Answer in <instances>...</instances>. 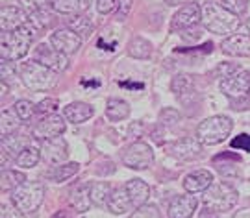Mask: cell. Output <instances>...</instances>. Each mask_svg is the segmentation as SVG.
<instances>
[{
	"mask_svg": "<svg viewBox=\"0 0 250 218\" xmlns=\"http://www.w3.org/2000/svg\"><path fill=\"white\" fill-rule=\"evenodd\" d=\"M202 24L211 34L226 36L239 28V15L228 11L223 4H217L215 0H206L202 6Z\"/></svg>",
	"mask_w": 250,
	"mask_h": 218,
	"instance_id": "obj_1",
	"label": "cell"
},
{
	"mask_svg": "<svg viewBox=\"0 0 250 218\" xmlns=\"http://www.w3.org/2000/svg\"><path fill=\"white\" fill-rule=\"evenodd\" d=\"M34 37H36V28L28 26V24L17 28V30H11V32H2V37H0L2 59H6V61L22 59L34 43Z\"/></svg>",
	"mask_w": 250,
	"mask_h": 218,
	"instance_id": "obj_2",
	"label": "cell"
},
{
	"mask_svg": "<svg viewBox=\"0 0 250 218\" xmlns=\"http://www.w3.org/2000/svg\"><path fill=\"white\" fill-rule=\"evenodd\" d=\"M233 120L226 115H215L206 118L197 127V139L206 146L221 145L226 137L232 133Z\"/></svg>",
	"mask_w": 250,
	"mask_h": 218,
	"instance_id": "obj_3",
	"label": "cell"
},
{
	"mask_svg": "<svg viewBox=\"0 0 250 218\" xmlns=\"http://www.w3.org/2000/svg\"><path fill=\"white\" fill-rule=\"evenodd\" d=\"M21 80L26 85L30 91H50L54 85L58 83V73L48 69L45 65L37 63V61H30L24 63L21 69Z\"/></svg>",
	"mask_w": 250,
	"mask_h": 218,
	"instance_id": "obj_4",
	"label": "cell"
},
{
	"mask_svg": "<svg viewBox=\"0 0 250 218\" xmlns=\"http://www.w3.org/2000/svg\"><path fill=\"white\" fill-rule=\"evenodd\" d=\"M45 200V185L41 182H24L11 191V203L22 213L36 211Z\"/></svg>",
	"mask_w": 250,
	"mask_h": 218,
	"instance_id": "obj_5",
	"label": "cell"
},
{
	"mask_svg": "<svg viewBox=\"0 0 250 218\" xmlns=\"http://www.w3.org/2000/svg\"><path fill=\"white\" fill-rule=\"evenodd\" d=\"M239 200V194L228 183H211L204 191L202 201L206 207L217 211V213H226L232 207H235V203Z\"/></svg>",
	"mask_w": 250,
	"mask_h": 218,
	"instance_id": "obj_6",
	"label": "cell"
},
{
	"mask_svg": "<svg viewBox=\"0 0 250 218\" xmlns=\"http://www.w3.org/2000/svg\"><path fill=\"white\" fill-rule=\"evenodd\" d=\"M123 163L134 170H146L154 163V152H152L150 145L141 143V141L130 145L123 155Z\"/></svg>",
	"mask_w": 250,
	"mask_h": 218,
	"instance_id": "obj_7",
	"label": "cell"
},
{
	"mask_svg": "<svg viewBox=\"0 0 250 218\" xmlns=\"http://www.w3.org/2000/svg\"><path fill=\"white\" fill-rule=\"evenodd\" d=\"M34 61L37 63L45 65L48 69H52L56 73H63V71H67V67H69V59H67V54H63L60 52L58 48H54L52 45H39L34 50Z\"/></svg>",
	"mask_w": 250,
	"mask_h": 218,
	"instance_id": "obj_8",
	"label": "cell"
},
{
	"mask_svg": "<svg viewBox=\"0 0 250 218\" xmlns=\"http://www.w3.org/2000/svg\"><path fill=\"white\" fill-rule=\"evenodd\" d=\"M65 120H67V118L60 117V115H56V113L46 115V117L41 118L36 126H34V129H32L34 139H37V141H46V139H54V137H62V133L65 131V127H67V122H65Z\"/></svg>",
	"mask_w": 250,
	"mask_h": 218,
	"instance_id": "obj_9",
	"label": "cell"
},
{
	"mask_svg": "<svg viewBox=\"0 0 250 218\" xmlns=\"http://www.w3.org/2000/svg\"><path fill=\"white\" fill-rule=\"evenodd\" d=\"M221 91L232 100V98H245L250 92V73L239 71L230 78L221 80Z\"/></svg>",
	"mask_w": 250,
	"mask_h": 218,
	"instance_id": "obj_10",
	"label": "cell"
},
{
	"mask_svg": "<svg viewBox=\"0 0 250 218\" xmlns=\"http://www.w3.org/2000/svg\"><path fill=\"white\" fill-rule=\"evenodd\" d=\"M50 45L54 48H58L60 52L67 55H72L76 54L78 50H80L82 46V36H78L74 30L71 28H60V30H56L52 36H50Z\"/></svg>",
	"mask_w": 250,
	"mask_h": 218,
	"instance_id": "obj_11",
	"label": "cell"
},
{
	"mask_svg": "<svg viewBox=\"0 0 250 218\" xmlns=\"http://www.w3.org/2000/svg\"><path fill=\"white\" fill-rule=\"evenodd\" d=\"M69 157V148L67 143L62 137H54V139H46L41 145V159L50 166L62 164L65 159Z\"/></svg>",
	"mask_w": 250,
	"mask_h": 218,
	"instance_id": "obj_12",
	"label": "cell"
},
{
	"mask_svg": "<svg viewBox=\"0 0 250 218\" xmlns=\"http://www.w3.org/2000/svg\"><path fill=\"white\" fill-rule=\"evenodd\" d=\"M198 20H202V8L197 2H188L174 13L170 30H186V28L195 26Z\"/></svg>",
	"mask_w": 250,
	"mask_h": 218,
	"instance_id": "obj_13",
	"label": "cell"
},
{
	"mask_svg": "<svg viewBox=\"0 0 250 218\" xmlns=\"http://www.w3.org/2000/svg\"><path fill=\"white\" fill-rule=\"evenodd\" d=\"M198 207V198L193 192H188L184 196H176L170 201L167 217L169 218H191Z\"/></svg>",
	"mask_w": 250,
	"mask_h": 218,
	"instance_id": "obj_14",
	"label": "cell"
},
{
	"mask_svg": "<svg viewBox=\"0 0 250 218\" xmlns=\"http://www.w3.org/2000/svg\"><path fill=\"white\" fill-rule=\"evenodd\" d=\"M28 22V11L17 6H4L0 11V26L2 32H11L17 28L24 26Z\"/></svg>",
	"mask_w": 250,
	"mask_h": 218,
	"instance_id": "obj_15",
	"label": "cell"
},
{
	"mask_svg": "<svg viewBox=\"0 0 250 218\" xmlns=\"http://www.w3.org/2000/svg\"><path fill=\"white\" fill-rule=\"evenodd\" d=\"M200 152H202V143L197 137L195 139L193 137H184V139H180L170 146V154L176 159H182V161H191V159L198 157Z\"/></svg>",
	"mask_w": 250,
	"mask_h": 218,
	"instance_id": "obj_16",
	"label": "cell"
},
{
	"mask_svg": "<svg viewBox=\"0 0 250 218\" xmlns=\"http://www.w3.org/2000/svg\"><path fill=\"white\" fill-rule=\"evenodd\" d=\"M224 54L235 57H249L250 55V34H233L226 37L221 45Z\"/></svg>",
	"mask_w": 250,
	"mask_h": 218,
	"instance_id": "obj_17",
	"label": "cell"
},
{
	"mask_svg": "<svg viewBox=\"0 0 250 218\" xmlns=\"http://www.w3.org/2000/svg\"><path fill=\"white\" fill-rule=\"evenodd\" d=\"M211 183H213V174L209 170H197V172H191L184 180V189L186 192L197 194V192H204Z\"/></svg>",
	"mask_w": 250,
	"mask_h": 218,
	"instance_id": "obj_18",
	"label": "cell"
},
{
	"mask_svg": "<svg viewBox=\"0 0 250 218\" xmlns=\"http://www.w3.org/2000/svg\"><path fill=\"white\" fill-rule=\"evenodd\" d=\"M93 115H95V109L85 102H72L63 109V117L72 124H82V122L89 120Z\"/></svg>",
	"mask_w": 250,
	"mask_h": 218,
	"instance_id": "obj_19",
	"label": "cell"
},
{
	"mask_svg": "<svg viewBox=\"0 0 250 218\" xmlns=\"http://www.w3.org/2000/svg\"><path fill=\"white\" fill-rule=\"evenodd\" d=\"M134 203L130 200V194L126 191V187H121V189H113L111 196H109V201H107V209L113 215H123L130 209Z\"/></svg>",
	"mask_w": 250,
	"mask_h": 218,
	"instance_id": "obj_20",
	"label": "cell"
},
{
	"mask_svg": "<svg viewBox=\"0 0 250 218\" xmlns=\"http://www.w3.org/2000/svg\"><path fill=\"white\" fill-rule=\"evenodd\" d=\"M126 191L130 194V200L135 207L145 205L146 200L150 198V187L143 182V180H130L126 183Z\"/></svg>",
	"mask_w": 250,
	"mask_h": 218,
	"instance_id": "obj_21",
	"label": "cell"
},
{
	"mask_svg": "<svg viewBox=\"0 0 250 218\" xmlns=\"http://www.w3.org/2000/svg\"><path fill=\"white\" fill-rule=\"evenodd\" d=\"M52 9L62 15H80L87 9V0H52Z\"/></svg>",
	"mask_w": 250,
	"mask_h": 218,
	"instance_id": "obj_22",
	"label": "cell"
},
{
	"mask_svg": "<svg viewBox=\"0 0 250 218\" xmlns=\"http://www.w3.org/2000/svg\"><path fill=\"white\" fill-rule=\"evenodd\" d=\"M34 141L30 137H17V135H8L2 137V150L6 155H11V157H17L28 145H32Z\"/></svg>",
	"mask_w": 250,
	"mask_h": 218,
	"instance_id": "obj_23",
	"label": "cell"
},
{
	"mask_svg": "<svg viewBox=\"0 0 250 218\" xmlns=\"http://www.w3.org/2000/svg\"><path fill=\"white\" fill-rule=\"evenodd\" d=\"M39 159H41V146H37V143L28 145L26 148L15 157L17 166H21V168H32V166H36V164L39 163Z\"/></svg>",
	"mask_w": 250,
	"mask_h": 218,
	"instance_id": "obj_24",
	"label": "cell"
},
{
	"mask_svg": "<svg viewBox=\"0 0 250 218\" xmlns=\"http://www.w3.org/2000/svg\"><path fill=\"white\" fill-rule=\"evenodd\" d=\"M130 115V106L128 102L121 100V98H109L106 104V117L111 122H119V120H125Z\"/></svg>",
	"mask_w": 250,
	"mask_h": 218,
	"instance_id": "obj_25",
	"label": "cell"
},
{
	"mask_svg": "<svg viewBox=\"0 0 250 218\" xmlns=\"http://www.w3.org/2000/svg\"><path fill=\"white\" fill-rule=\"evenodd\" d=\"M111 185L107 182H97L91 185V201H93V205H97V207H107V201H109V196H111Z\"/></svg>",
	"mask_w": 250,
	"mask_h": 218,
	"instance_id": "obj_26",
	"label": "cell"
},
{
	"mask_svg": "<svg viewBox=\"0 0 250 218\" xmlns=\"http://www.w3.org/2000/svg\"><path fill=\"white\" fill-rule=\"evenodd\" d=\"M91 183H82V185H78L76 189H74V192H72V205L76 207V211L78 213H85V211H89L91 207Z\"/></svg>",
	"mask_w": 250,
	"mask_h": 218,
	"instance_id": "obj_27",
	"label": "cell"
},
{
	"mask_svg": "<svg viewBox=\"0 0 250 218\" xmlns=\"http://www.w3.org/2000/svg\"><path fill=\"white\" fill-rule=\"evenodd\" d=\"M78 170H80V164L78 163L56 164V166H52V168L46 172V178H48V180H52V182H56V183H62V182H65V180L72 178Z\"/></svg>",
	"mask_w": 250,
	"mask_h": 218,
	"instance_id": "obj_28",
	"label": "cell"
},
{
	"mask_svg": "<svg viewBox=\"0 0 250 218\" xmlns=\"http://www.w3.org/2000/svg\"><path fill=\"white\" fill-rule=\"evenodd\" d=\"M128 54L134 59H148L152 55V45L143 37H134L128 43Z\"/></svg>",
	"mask_w": 250,
	"mask_h": 218,
	"instance_id": "obj_29",
	"label": "cell"
},
{
	"mask_svg": "<svg viewBox=\"0 0 250 218\" xmlns=\"http://www.w3.org/2000/svg\"><path fill=\"white\" fill-rule=\"evenodd\" d=\"M67 26L71 28V30H74V32L82 37L91 36V32H93V22H91V18L85 17L83 13H80V15H69Z\"/></svg>",
	"mask_w": 250,
	"mask_h": 218,
	"instance_id": "obj_30",
	"label": "cell"
},
{
	"mask_svg": "<svg viewBox=\"0 0 250 218\" xmlns=\"http://www.w3.org/2000/svg\"><path fill=\"white\" fill-rule=\"evenodd\" d=\"M19 120H21V118H19V115L15 111L4 109V111H2V118H0V133H2V137H8V135H11V133H15L19 124H21Z\"/></svg>",
	"mask_w": 250,
	"mask_h": 218,
	"instance_id": "obj_31",
	"label": "cell"
},
{
	"mask_svg": "<svg viewBox=\"0 0 250 218\" xmlns=\"http://www.w3.org/2000/svg\"><path fill=\"white\" fill-rule=\"evenodd\" d=\"M26 182V176L17 170H4L2 172V180H0V187L2 191H13L17 189L21 183Z\"/></svg>",
	"mask_w": 250,
	"mask_h": 218,
	"instance_id": "obj_32",
	"label": "cell"
},
{
	"mask_svg": "<svg viewBox=\"0 0 250 218\" xmlns=\"http://www.w3.org/2000/svg\"><path fill=\"white\" fill-rule=\"evenodd\" d=\"M28 22L36 30H45V28H50V24H52V15L46 11V8L37 9V11L28 13Z\"/></svg>",
	"mask_w": 250,
	"mask_h": 218,
	"instance_id": "obj_33",
	"label": "cell"
},
{
	"mask_svg": "<svg viewBox=\"0 0 250 218\" xmlns=\"http://www.w3.org/2000/svg\"><path fill=\"white\" fill-rule=\"evenodd\" d=\"M193 87H195V82H193V78L189 74H178L170 82V89L176 94H186V92L193 91Z\"/></svg>",
	"mask_w": 250,
	"mask_h": 218,
	"instance_id": "obj_34",
	"label": "cell"
},
{
	"mask_svg": "<svg viewBox=\"0 0 250 218\" xmlns=\"http://www.w3.org/2000/svg\"><path fill=\"white\" fill-rule=\"evenodd\" d=\"M13 111L17 113L21 120H30V118H32V115L37 111V106H34L30 100H19V102H15Z\"/></svg>",
	"mask_w": 250,
	"mask_h": 218,
	"instance_id": "obj_35",
	"label": "cell"
},
{
	"mask_svg": "<svg viewBox=\"0 0 250 218\" xmlns=\"http://www.w3.org/2000/svg\"><path fill=\"white\" fill-rule=\"evenodd\" d=\"M130 218H161V213L156 205L145 203V205H139V207L132 213V217Z\"/></svg>",
	"mask_w": 250,
	"mask_h": 218,
	"instance_id": "obj_36",
	"label": "cell"
},
{
	"mask_svg": "<svg viewBox=\"0 0 250 218\" xmlns=\"http://www.w3.org/2000/svg\"><path fill=\"white\" fill-rule=\"evenodd\" d=\"M239 71H243L241 67L237 63H219L217 65V69L213 71V76H217V78H230V76H233L235 73H239Z\"/></svg>",
	"mask_w": 250,
	"mask_h": 218,
	"instance_id": "obj_37",
	"label": "cell"
},
{
	"mask_svg": "<svg viewBox=\"0 0 250 218\" xmlns=\"http://www.w3.org/2000/svg\"><path fill=\"white\" fill-rule=\"evenodd\" d=\"M180 120V113L174 108H165L160 113V124L161 126H174Z\"/></svg>",
	"mask_w": 250,
	"mask_h": 218,
	"instance_id": "obj_38",
	"label": "cell"
},
{
	"mask_svg": "<svg viewBox=\"0 0 250 218\" xmlns=\"http://www.w3.org/2000/svg\"><path fill=\"white\" fill-rule=\"evenodd\" d=\"M221 4H223L228 11L235 13V15H243V13L247 11L249 0H221Z\"/></svg>",
	"mask_w": 250,
	"mask_h": 218,
	"instance_id": "obj_39",
	"label": "cell"
},
{
	"mask_svg": "<svg viewBox=\"0 0 250 218\" xmlns=\"http://www.w3.org/2000/svg\"><path fill=\"white\" fill-rule=\"evenodd\" d=\"M0 74H2V82H6L8 85L17 80V71H15V67L11 65V61H6L4 59V63L0 67Z\"/></svg>",
	"mask_w": 250,
	"mask_h": 218,
	"instance_id": "obj_40",
	"label": "cell"
},
{
	"mask_svg": "<svg viewBox=\"0 0 250 218\" xmlns=\"http://www.w3.org/2000/svg\"><path fill=\"white\" fill-rule=\"evenodd\" d=\"M19 4H21V8L26 9L28 13H32V11L45 9L46 6H50L52 0H19Z\"/></svg>",
	"mask_w": 250,
	"mask_h": 218,
	"instance_id": "obj_41",
	"label": "cell"
},
{
	"mask_svg": "<svg viewBox=\"0 0 250 218\" xmlns=\"http://www.w3.org/2000/svg\"><path fill=\"white\" fill-rule=\"evenodd\" d=\"M58 108H60V102L56 100V98H46V100L39 102L37 104V111L39 113H43V115H50V113H56L58 111Z\"/></svg>",
	"mask_w": 250,
	"mask_h": 218,
	"instance_id": "obj_42",
	"label": "cell"
},
{
	"mask_svg": "<svg viewBox=\"0 0 250 218\" xmlns=\"http://www.w3.org/2000/svg\"><path fill=\"white\" fill-rule=\"evenodd\" d=\"M232 148H237V150H241V152H250V135L249 133H241V135H237L235 139H232Z\"/></svg>",
	"mask_w": 250,
	"mask_h": 218,
	"instance_id": "obj_43",
	"label": "cell"
},
{
	"mask_svg": "<svg viewBox=\"0 0 250 218\" xmlns=\"http://www.w3.org/2000/svg\"><path fill=\"white\" fill-rule=\"evenodd\" d=\"M0 218H26L24 217V213L21 209H17L15 205H2V209H0Z\"/></svg>",
	"mask_w": 250,
	"mask_h": 218,
	"instance_id": "obj_44",
	"label": "cell"
},
{
	"mask_svg": "<svg viewBox=\"0 0 250 218\" xmlns=\"http://www.w3.org/2000/svg\"><path fill=\"white\" fill-rule=\"evenodd\" d=\"M132 11V0H119L117 2V20H125Z\"/></svg>",
	"mask_w": 250,
	"mask_h": 218,
	"instance_id": "obj_45",
	"label": "cell"
},
{
	"mask_svg": "<svg viewBox=\"0 0 250 218\" xmlns=\"http://www.w3.org/2000/svg\"><path fill=\"white\" fill-rule=\"evenodd\" d=\"M117 2L119 0H97V9H99V13H102V15H107V13L113 11Z\"/></svg>",
	"mask_w": 250,
	"mask_h": 218,
	"instance_id": "obj_46",
	"label": "cell"
},
{
	"mask_svg": "<svg viewBox=\"0 0 250 218\" xmlns=\"http://www.w3.org/2000/svg\"><path fill=\"white\" fill-rule=\"evenodd\" d=\"M143 122H134L132 126H130V129H128V133H130V137H141L143 135Z\"/></svg>",
	"mask_w": 250,
	"mask_h": 218,
	"instance_id": "obj_47",
	"label": "cell"
},
{
	"mask_svg": "<svg viewBox=\"0 0 250 218\" xmlns=\"http://www.w3.org/2000/svg\"><path fill=\"white\" fill-rule=\"evenodd\" d=\"M217 211H213V209H209V207H206L202 213H200V218H217Z\"/></svg>",
	"mask_w": 250,
	"mask_h": 218,
	"instance_id": "obj_48",
	"label": "cell"
},
{
	"mask_svg": "<svg viewBox=\"0 0 250 218\" xmlns=\"http://www.w3.org/2000/svg\"><path fill=\"white\" fill-rule=\"evenodd\" d=\"M233 218H250V209H241V211H237V213L233 215Z\"/></svg>",
	"mask_w": 250,
	"mask_h": 218,
	"instance_id": "obj_49",
	"label": "cell"
},
{
	"mask_svg": "<svg viewBox=\"0 0 250 218\" xmlns=\"http://www.w3.org/2000/svg\"><path fill=\"white\" fill-rule=\"evenodd\" d=\"M191 0H165V4H169V6H180V4H188Z\"/></svg>",
	"mask_w": 250,
	"mask_h": 218,
	"instance_id": "obj_50",
	"label": "cell"
},
{
	"mask_svg": "<svg viewBox=\"0 0 250 218\" xmlns=\"http://www.w3.org/2000/svg\"><path fill=\"white\" fill-rule=\"evenodd\" d=\"M249 30H250V18H249Z\"/></svg>",
	"mask_w": 250,
	"mask_h": 218,
	"instance_id": "obj_51",
	"label": "cell"
}]
</instances>
